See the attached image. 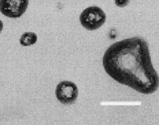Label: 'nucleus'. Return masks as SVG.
<instances>
[{
	"label": "nucleus",
	"instance_id": "f03ea898",
	"mask_svg": "<svg viewBox=\"0 0 159 125\" xmlns=\"http://www.w3.org/2000/svg\"><path fill=\"white\" fill-rule=\"evenodd\" d=\"M82 26L87 30L94 31L101 27L106 21V15L99 7L92 6L85 9L80 16Z\"/></svg>",
	"mask_w": 159,
	"mask_h": 125
},
{
	"label": "nucleus",
	"instance_id": "0eeeda50",
	"mask_svg": "<svg viewBox=\"0 0 159 125\" xmlns=\"http://www.w3.org/2000/svg\"><path fill=\"white\" fill-rule=\"evenodd\" d=\"M3 29V23L2 21V20H0V34H1Z\"/></svg>",
	"mask_w": 159,
	"mask_h": 125
},
{
	"label": "nucleus",
	"instance_id": "20e7f679",
	"mask_svg": "<svg viewBox=\"0 0 159 125\" xmlns=\"http://www.w3.org/2000/svg\"><path fill=\"white\" fill-rule=\"evenodd\" d=\"M29 0H0V11L9 18H19L27 10Z\"/></svg>",
	"mask_w": 159,
	"mask_h": 125
},
{
	"label": "nucleus",
	"instance_id": "f257e3e1",
	"mask_svg": "<svg viewBox=\"0 0 159 125\" xmlns=\"http://www.w3.org/2000/svg\"><path fill=\"white\" fill-rule=\"evenodd\" d=\"M102 65L111 78L143 94L158 88V76L152 63L148 44L134 37L118 41L106 51Z\"/></svg>",
	"mask_w": 159,
	"mask_h": 125
},
{
	"label": "nucleus",
	"instance_id": "7ed1b4c3",
	"mask_svg": "<svg viewBox=\"0 0 159 125\" xmlns=\"http://www.w3.org/2000/svg\"><path fill=\"white\" fill-rule=\"evenodd\" d=\"M56 95L61 104H73L78 98V89L75 83L71 81H61L56 87Z\"/></svg>",
	"mask_w": 159,
	"mask_h": 125
},
{
	"label": "nucleus",
	"instance_id": "39448f33",
	"mask_svg": "<svg viewBox=\"0 0 159 125\" xmlns=\"http://www.w3.org/2000/svg\"><path fill=\"white\" fill-rule=\"evenodd\" d=\"M38 36L36 34L33 32L24 33L20 38V43L22 46L29 47L36 43Z\"/></svg>",
	"mask_w": 159,
	"mask_h": 125
},
{
	"label": "nucleus",
	"instance_id": "423d86ee",
	"mask_svg": "<svg viewBox=\"0 0 159 125\" xmlns=\"http://www.w3.org/2000/svg\"><path fill=\"white\" fill-rule=\"evenodd\" d=\"M130 2V0H115V4L117 7H124Z\"/></svg>",
	"mask_w": 159,
	"mask_h": 125
}]
</instances>
